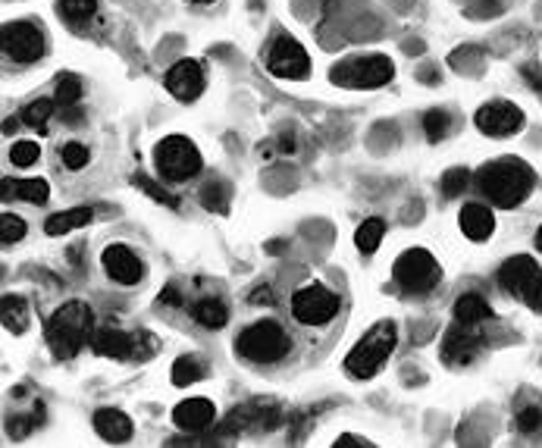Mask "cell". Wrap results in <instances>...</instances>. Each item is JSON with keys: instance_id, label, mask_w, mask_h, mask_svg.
<instances>
[{"instance_id": "6da1fadb", "label": "cell", "mask_w": 542, "mask_h": 448, "mask_svg": "<svg viewBox=\"0 0 542 448\" xmlns=\"http://www.w3.org/2000/svg\"><path fill=\"white\" fill-rule=\"evenodd\" d=\"M533 170L527 167L524 160H496V163H486V167L477 173V188L496 204V207H517L524 204L533 192Z\"/></svg>"}, {"instance_id": "7a4b0ae2", "label": "cell", "mask_w": 542, "mask_h": 448, "mask_svg": "<svg viewBox=\"0 0 542 448\" xmlns=\"http://www.w3.org/2000/svg\"><path fill=\"white\" fill-rule=\"evenodd\" d=\"M91 333H94V314L85 301H66L63 308L54 311V317L47 320L44 329L47 345H51V351L60 361L76 358L91 342Z\"/></svg>"}, {"instance_id": "3957f363", "label": "cell", "mask_w": 542, "mask_h": 448, "mask_svg": "<svg viewBox=\"0 0 542 448\" xmlns=\"http://www.w3.org/2000/svg\"><path fill=\"white\" fill-rule=\"evenodd\" d=\"M395 342H398V329L392 320H380L376 326H370L364 339L348 351L345 358V370L351 376H358V380H370L383 370V364L389 361V355L395 351Z\"/></svg>"}, {"instance_id": "277c9868", "label": "cell", "mask_w": 542, "mask_h": 448, "mask_svg": "<svg viewBox=\"0 0 542 448\" xmlns=\"http://www.w3.org/2000/svg\"><path fill=\"white\" fill-rule=\"evenodd\" d=\"M235 351L251 364H276L292 351V339L276 320H261L235 339Z\"/></svg>"}, {"instance_id": "5b68a950", "label": "cell", "mask_w": 542, "mask_h": 448, "mask_svg": "<svg viewBox=\"0 0 542 448\" xmlns=\"http://www.w3.org/2000/svg\"><path fill=\"white\" fill-rule=\"evenodd\" d=\"M94 355L101 358H116V361H145L157 351V339L145 329H120V326H98L91 333V342Z\"/></svg>"}, {"instance_id": "8992f818", "label": "cell", "mask_w": 542, "mask_h": 448, "mask_svg": "<svg viewBox=\"0 0 542 448\" xmlns=\"http://www.w3.org/2000/svg\"><path fill=\"white\" fill-rule=\"evenodd\" d=\"M395 76V66L386 54H358V57H348L342 63L333 66V79L342 88H355V91H373V88H383L389 85Z\"/></svg>"}, {"instance_id": "52a82bcc", "label": "cell", "mask_w": 542, "mask_h": 448, "mask_svg": "<svg viewBox=\"0 0 542 448\" xmlns=\"http://www.w3.org/2000/svg\"><path fill=\"white\" fill-rule=\"evenodd\" d=\"M154 167L163 182H185L201 173L204 160L195 141H188L182 135H170L154 148Z\"/></svg>"}, {"instance_id": "ba28073f", "label": "cell", "mask_w": 542, "mask_h": 448, "mask_svg": "<svg viewBox=\"0 0 542 448\" xmlns=\"http://www.w3.org/2000/svg\"><path fill=\"white\" fill-rule=\"evenodd\" d=\"M392 279H395V286L402 292H408V295H430L439 286L442 270H439L436 257L430 251L411 248L395 261Z\"/></svg>"}, {"instance_id": "9c48e42d", "label": "cell", "mask_w": 542, "mask_h": 448, "mask_svg": "<svg viewBox=\"0 0 542 448\" xmlns=\"http://www.w3.org/2000/svg\"><path fill=\"white\" fill-rule=\"evenodd\" d=\"M0 51H4L7 60L19 63V66L38 63L47 51L41 26H35V22H29V19L7 22V26L0 29Z\"/></svg>"}, {"instance_id": "30bf717a", "label": "cell", "mask_w": 542, "mask_h": 448, "mask_svg": "<svg viewBox=\"0 0 542 448\" xmlns=\"http://www.w3.org/2000/svg\"><path fill=\"white\" fill-rule=\"evenodd\" d=\"M267 69L279 79L298 82L311 76V57L301 47V41H295L292 35H279L267 51Z\"/></svg>"}, {"instance_id": "8fae6325", "label": "cell", "mask_w": 542, "mask_h": 448, "mask_svg": "<svg viewBox=\"0 0 542 448\" xmlns=\"http://www.w3.org/2000/svg\"><path fill=\"white\" fill-rule=\"evenodd\" d=\"M339 314V295L326 286H304L292 295V317L304 326H323Z\"/></svg>"}, {"instance_id": "7c38bea8", "label": "cell", "mask_w": 542, "mask_h": 448, "mask_svg": "<svg viewBox=\"0 0 542 448\" xmlns=\"http://www.w3.org/2000/svg\"><path fill=\"white\" fill-rule=\"evenodd\" d=\"M486 348V333L483 326H467L455 323L449 333L442 336V358L452 367H467L480 358V351Z\"/></svg>"}, {"instance_id": "4fadbf2b", "label": "cell", "mask_w": 542, "mask_h": 448, "mask_svg": "<svg viewBox=\"0 0 542 448\" xmlns=\"http://www.w3.org/2000/svg\"><path fill=\"white\" fill-rule=\"evenodd\" d=\"M477 129L483 135H492V138H508V135H517L524 126V113L521 107H514L508 101H489L477 110Z\"/></svg>"}, {"instance_id": "5bb4252c", "label": "cell", "mask_w": 542, "mask_h": 448, "mask_svg": "<svg viewBox=\"0 0 542 448\" xmlns=\"http://www.w3.org/2000/svg\"><path fill=\"white\" fill-rule=\"evenodd\" d=\"M101 264L104 273L113 282H120V286H138L145 279V264H141V257L129 245H107L101 254Z\"/></svg>"}, {"instance_id": "9a60e30c", "label": "cell", "mask_w": 542, "mask_h": 448, "mask_svg": "<svg viewBox=\"0 0 542 448\" xmlns=\"http://www.w3.org/2000/svg\"><path fill=\"white\" fill-rule=\"evenodd\" d=\"M167 91L173 94V98L179 101H195L204 94V69L198 60H179L167 69Z\"/></svg>"}, {"instance_id": "2e32d148", "label": "cell", "mask_w": 542, "mask_h": 448, "mask_svg": "<svg viewBox=\"0 0 542 448\" xmlns=\"http://www.w3.org/2000/svg\"><path fill=\"white\" fill-rule=\"evenodd\" d=\"M536 276H539V267H536L533 257L514 254L511 261H505L499 267V286H502V292L514 295V298H527L530 289H533V282H536Z\"/></svg>"}, {"instance_id": "e0dca14e", "label": "cell", "mask_w": 542, "mask_h": 448, "mask_svg": "<svg viewBox=\"0 0 542 448\" xmlns=\"http://www.w3.org/2000/svg\"><path fill=\"white\" fill-rule=\"evenodd\" d=\"M217 420V405L210 398H185L173 408V423L185 433H204Z\"/></svg>"}, {"instance_id": "ac0fdd59", "label": "cell", "mask_w": 542, "mask_h": 448, "mask_svg": "<svg viewBox=\"0 0 542 448\" xmlns=\"http://www.w3.org/2000/svg\"><path fill=\"white\" fill-rule=\"evenodd\" d=\"M458 223L470 242H486L492 229H496V217H492V210L486 204H464Z\"/></svg>"}, {"instance_id": "d6986e66", "label": "cell", "mask_w": 542, "mask_h": 448, "mask_svg": "<svg viewBox=\"0 0 542 448\" xmlns=\"http://www.w3.org/2000/svg\"><path fill=\"white\" fill-rule=\"evenodd\" d=\"M94 430L104 442H129L132 439V420L123 411H113V408H101L94 414Z\"/></svg>"}, {"instance_id": "ffe728a7", "label": "cell", "mask_w": 542, "mask_h": 448, "mask_svg": "<svg viewBox=\"0 0 542 448\" xmlns=\"http://www.w3.org/2000/svg\"><path fill=\"white\" fill-rule=\"evenodd\" d=\"M486 320H492V308H489V301L480 292H464L455 301V323L483 326Z\"/></svg>"}, {"instance_id": "44dd1931", "label": "cell", "mask_w": 542, "mask_h": 448, "mask_svg": "<svg viewBox=\"0 0 542 448\" xmlns=\"http://www.w3.org/2000/svg\"><path fill=\"white\" fill-rule=\"evenodd\" d=\"M0 188H4V201L19 198V201H29V204H44L47 195H51V188H47L44 179H16V182L4 179Z\"/></svg>"}, {"instance_id": "7402d4cb", "label": "cell", "mask_w": 542, "mask_h": 448, "mask_svg": "<svg viewBox=\"0 0 542 448\" xmlns=\"http://www.w3.org/2000/svg\"><path fill=\"white\" fill-rule=\"evenodd\" d=\"M91 220H94V210H91V207H73V210H60V214L47 217V223H44V232H47V235H66V232H73V229H85Z\"/></svg>"}, {"instance_id": "603a6c76", "label": "cell", "mask_w": 542, "mask_h": 448, "mask_svg": "<svg viewBox=\"0 0 542 448\" xmlns=\"http://www.w3.org/2000/svg\"><path fill=\"white\" fill-rule=\"evenodd\" d=\"M0 320H4L7 333H26L29 329V301L22 295H4L0 301Z\"/></svg>"}, {"instance_id": "cb8c5ba5", "label": "cell", "mask_w": 542, "mask_h": 448, "mask_svg": "<svg viewBox=\"0 0 542 448\" xmlns=\"http://www.w3.org/2000/svg\"><path fill=\"white\" fill-rule=\"evenodd\" d=\"M192 314H195V320H198L201 326H207V329H220V326H226V320H229V311H226V304H223L220 298H198V301L192 304Z\"/></svg>"}, {"instance_id": "d4e9b609", "label": "cell", "mask_w": 542, "mask_h": 448, "mask_svg": "<svg viewBox=\"0 0 542 448\" xmlns=\"http://www.w3.org/2000/svg\"><path fill=\"white\" fill-rule=\"evenodd\" d=\"M82 79L73 76V73H60L57 76V91H54V101L60 110H69V107H82Z\"/></svg>"}, {"instance_id": "484cf974", "label": "cell", "mask_w": 542, "mask_h": 448, "mask_svg": "<svg viewBox=\"0 0 542 448\" xmlns=\"http://www.w3.org/2000/svg\"><path fill=\"white\" fill-rule=\"evenodd\" d=\"M57 13L69 26H85L98 13V0H57Z\"/></svg>"}, {"instance_id": "4316f807", "label": "cell", "mask_w": 542, "mask_h": 448, "mask_svg": "<svg viewBox=\"0 0 542 448\" xmlns=\"http://www.w3.org/2000/svg\"><path fill=\"white\" fill-rule=\"evenodd\" d=\"M54 107H57V101H51V98H38V101L26 104V110H22L19 120L26 123L29 129H35V132H47V123H51Z\"/></svg>"}, {"instance_id": "83f0119b", "label": "cell", "mask_w": 542, "mask_h": 448, "mask_svg": "<svg viewBox=\"0 0 542 448\" xmlns=\"http://www.w3.org/2000/svg\"><path fill=\"white\" fill-rule=\"evenodd\" d=\"M383 235H386V223H383L380 217H370V220H364V223L358 226V232H355V245H358L364 254H373L376 248H380Z\"/></svg>"}, {"instance_id": "f1b7e54d", "label": "cell", "mask_w": 542, "mask_h": 448, "mask_svg": "<svg viewBox=\"0 0 542 448\" xmlns=\"http://www.w3.org/2000/svg\"><path fill=\"white\" fill-rule=\"evenodd\" d=\"M229 201H232V192H229V185L223 179H214V182H207L201 188V204L207 210H217V214H226L229 210Z\"/></svg>"}, {"instance_id": "f546056e", "label": "cell", "mask_w": 542, "mask_h": 448, "mask_svg": "<svg viewBox=\"0 0 542 448\" xmlns=\"http://www.w3.org/2000/svg\"><path fill=\"white\" fill-rule=\"evenodd\" d=\"M173 383L176 386H192V383H201L204 380V364L195 358V355H185L173 364Z\"/></svg>"}, {"instance_id": "4dcf8cb0", "label": "cell", "mask_w": 542, "mask_h": 448, "mask_svg": "<svg viewBox=\"0 0 542 448\" xmlns=\"http://www.w3.org/2000/svg\"><path fill=\"white\" fill-rule=\"evenodd\" d=\"M423 132H427V138L433 141V145H436V141H442L445 135H449L452 132V113L449 110H427V113H423Z\"/></svg>"}, {"instance_id": "1f68e13d", "label": "cell", "mask_w": 542, "mask_h": 448, "mask_svg": "<svg viewBox=\"0 0 542 448\" xmlns=\"http://www.w3.org/2000/svg\"><path fill=\"white\" fill-rule=\"evenodd\" d=\"M514 427H517V433H524V436L542 433V402L524 405L521 411H517L514 414Z\"/></svg>"}, {"instance_id": "d6a6232c", "label": "cell", "mask_w": 542, "mask_h": 448, "mask_svg": "<svg viewBox=\"0 0 542 448\" xmlns=\"http://www.w3.org/2000/svg\"><path fill=\"white\" fill-rule=\"evenodd\" d=\"M132 182H135V188H141V192H145V195H151V198H154L157 204H167V207H179V198H176V195H170L167 188H163V185H157L154 179H148V176H141V173H138V176H135Z\"/></svg>"}, {"instance_id": "836d02e7", "label": "cell", "mask_w": 542, "mask_h": 448, "mask_svg": "<svg viewBox=\"0 0 542 448\" xmlns=\"http://www.w3.org/2000/svg\"><path fill=\"white\" fill-rule=\"evenodd\" d=\"M467 182H470V173H467L464 167H452L449 173H445V176L439 179L442 195H445V198H458V195H464Z\"/></svg>"}, {"instance_id": "e575fe53", "label": "cell", "mask_w": 542, "mask_h": 448, "mask_svg": "<svg viewBox=\"0 0 542 448\" xmlns=\"http://www.w3.org/2000/svg\"><path fill=\"white\" fill-rule=\"evenodd\" d=\"M41 157V148H38V141H16V145L10 148V160H13V167H32V163H38Z\"/></svg>"}, {"instance_id": "d590c367", "label": "cell", "mask_w": 542, "mask_h": 448, "mask_svg": "<svg viewBox=\"0 0 542 448\" xmlns=\"http://www.w3.org/2000/svg\"><path fill=\"white\" fill-rule=\"evenodd\" d=\"M22 235H26V220L16 214H4V220H0V242L10 248L13 242H22Z\"/></svg>"}, {"instance_id": "8d00e7d4", "label": "cell", "mask_w": 542, "mask_h": 448, "mask_svg": "<svg viewBox=\"0 0 542 448\" xmlns=\"http://www.w3.org/2000/svg\"><path fill=\"white\" fill-rule=\"evenodd\" d=\"M63 167L66 170H82L88 167V148L79 145V141H69V145H63Z\"/></svg>"}, {"instance_id": "74e56055", "label": "cell", "mask_w": 542, "mask_h": 448, "mask_svg": "<svg viewBox=\"0 0 542 448\" xmlns=\"http://www.w3.org/2000/svg\"><path fill=\"white\" fill-rule=\"evenodd\" d=\"M248 304H251V308H273V304H276L273 286H254L251 295H248Z\"/></svg>"}, {"instance_id": "f35d334b", "label": "cell", "mask_w": 542, "mask_h": 448, "mask_svg": "<svg viewBox=\"0 0 542 448\" xmlns=\"http://www.w3.org/2000/svg\"><path fill=\"white\" fill-rule=\"evenodd\" d=\"M157 301H160V304H167V308H182V304H185L176 286H167V289H163V292L157 295Z\"/></svg>"}, {"instance_id": "ab89813d", "label": "cell", "mask_w": 542, "mask_h": 448, "mask_svg": "<svg viewBox=\"0 0 542 448\" xmlns=\"http://www.w3.org/2000/svg\"><path fill=\"white\" fill-rule=\"evenodd\" d=\"M527 301H530L533 308H536V311L542 314V270H539V276H536V282H533V289H530Z\"/></svg>"}, {"instance_id": "60d3db41", "label": "cell", "mask_w": 542, "mask_h": 448, "mask_svg": "<svg viewBox=\"0 0 542 448\" xmlns=\"http://www.w3.org/2000/svg\"><path fill=\"white\" fill-rule=\"evenodd\" d=\"M524 76H527V82H530V88H536V91H542V76L536 73L533 66H524Z\"/></svg>"}, {"instance_id": "b9f144b4", "label": "cell", "mask_w": 542, "mask_h": 448, "mask_svg": "<svg viewBox=\"0 0 542 448\" xmlns=\"http://www.w3.org/2000/svg\"><path fill=\"white\" fill-rule=\"evenodd\" d=\"M339 445H370V442L361 439V436H339V439H336V448H339Z\"/></svg>"}, {"instance_id": "7bdbcfd3", "label": "cell", "mask_w": 542, "mask_h": 448, "mask_svg": "<svg viewBox=\"0 0 542 448\" xmlns=\"http://www.w3.org/2000/svg\"><path fill=\"white\" fill-rule=\"evenodd\" d=\"M4 132H7V135L19 132V120H4Z\"/></svg>"}, {"instance_id": "ee69618b", "label": "cell", "mask_w": 542, "mask_h": 448, "mask_svg": "<svg viewBox=\"0 0 542 448\" xmlns=\"http://www.w3.org/2000/svg\"><path fill=\"white\" fill-rule=\"evenodd\" d=\"M536 248H539V254H542V226H539V232H536Z\"/></svg>"}, {"instance_id": "f6af8a7d", "label": "cell", "mask_w": 542, "mask_h": 448, "mask_svg": "<svg viewBox=\"0 0 542 448\" xmlns=\"http://www.w3.org/2000/svg\"><path fill=\"white\" fill-rule=\"evenodd\" d=\"M188 4H198V7H207V4H214V0H188Z\"/></svg>"}]
</instances>
